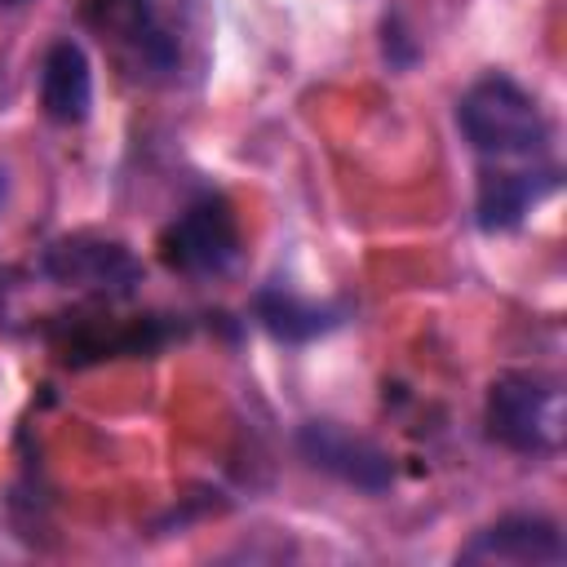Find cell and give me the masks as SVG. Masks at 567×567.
<instances>
[{"instance_id":"6da1fadb","label":"cell","mask_w":567,"mask_h":567,"mask_svg":"<svg viewBox=\"0 0 567 567\" xmlns=\"http://www.w3.org/2000/svg\"><path fill=\"white\" fill-rule=\"evenodd\" d=\"M456 124L483 155H536L549 142V124L536 97L509 75L474 80L456 102Z\"/></svg>"},{"instance_id":"7a4b0ae2","label":"cell","mask_w":567,"mask_h":567,"mask_svg":"<svg viewBox=\"0 0 567 567\" xmlns=\"http://www.w3.org/2000/svg\"><path fill=\"white\" fill-rule=\"evenodd\" d=\"M487 439L527 452V456H549L563 443V390L545 372H501L487 390L483 408Z\"/></svg>"},{"instance_id":"3957f363","label":"cell","mask_w":567,"mask_h":567,"mask_svg":"<svg viewBox=\"0 0 567 567\" xmlns=\"http://www.w3.org/2000/svg\"><path fill=\"white\" fill-rule=\"evenodd\" d=\"M40 270L58 288L93 292V297H106V301L133 297L137 284H142V261L128 252V244L93 235V230H75V235L53 239L40 257Z\"/></svg>"},{"instance_id":"277c9868","label":"cell","mask_w":567,"mask_h":567,"mask_svg":"<svg viewBox=\"0 0 567 567\" xmlns=\"http://www.w3.org/2000/svg\"><path fill=\"white\" fill-rule=\"evenodd\" d=\"M155 248L177 275H221L239 257V221L221 195H204L159 230Z\"/></svg>"},{"instance_id":"5b68a950","label":"cell","mask_w":567,"mask_h":567,"mask_svg":"<svg viewBox=\"0 0 567 567\" xmlns=\"http://www.w3.org/2000/svg\"><path fill=\"white\" fill-rule=\"evenodd\" d=\"M173 328L164 315H137V319H111V315H62L49 328V341L58 346L62 363L84 368L97 359H120V354H155L159 346L173 341Z\"/></svg>"},{"instance_id":"8992f818","label":"cell","mask_w":567,"mask_h":567,"mask_svg":"<svg viewBox=\"0 0 567 567\" xmlns=\"http://www.w3.org/2000/svg\"><path fill=\"white\" fill-rule=\"evenodd\" d=\"M297 452H301L315 470L332 474L337 483H350V487L372 492V496L394 483V461H390V452H385L381 443H372V439H363V434L337 425V421H306V425L297 430Z\"/></svg>"},{"instance_id":"52a82bcc","label":"cell","mask_w":567,"mask_h":567,"mask_svg":"<svg viewBox=\"0 0 567 567\" xmlns=\"http://www.w3.org/2000/svg\"><path fill=\"white\" fill-rule=\"evenodd\" d=\"M567 558V540L554 518L540 514H509L496 518L492 527L474 532L456 563H532V567H554Z\"/></svg>"},{"instance_id":"ba28073f","label":"cell","mask_w":567,"mask_h":567,"mask_svg":"<svg viewBox=\"0 0 567 567\" xmlns=\"http://www.w3.org/2000/svg\"><path fill=\"white\" fill-rule=\"evenodd\" d=\"M84 18H89V27H93L102 40L120 44V49L133 53L142 66L168 71V66L177 62V49H173L168 31L159 27L151 0H84Z\"/></svg>"},{"instance_id":"9c48e42d","label":"cell","mask_w":567,"mask_h":567,"mask_svg":"<svg viewBox=\"0 0 567 567\" xmlns=\"http://www.w3.org/2000/svg\"><path fill=\"white\" fill-rule=\"evenodd\" d=\"M40 106L53 124H84L93 111V66L75 40H53L40 62Z\"/></svg>"},{"instance_id":"30bf717a","label":"cell","mask_w":567,"mask_h":567,"mask_svg":"<svg viewBox=\"0 0 567 567\" xmlns=\"http://www.w3.org/2000/svg\"><path fill=\"white\" fill-rule=\"evenodd\" d=\"M554 190H558L554 168H545V173H483L478 195H474V221L483 230H514Z\"/></svg>"},{"instance_id":"8fae6325","label":"cell","mask_w":567,"mask_h":567,"mask_svg":"<svg viewBox=\"0 0 567 567\" xmlns=\"http://www.w3.org/2000/svg\"><path fill=\"white\" fill-rule=\"evenodd\" d=\"M252 319H257L275 341L301 346V341H315V337L332 332V328L346 319V310H341V306L306 301V297H297V292H288V288H257V297H252Z\"/></svg>"},{"instance_id":"7c38bea8","label":"cell","mask_w":567,"mask_h":567,"mask_svg":"<svg viewBox=\"0 0 567 567\" xmlns=\"http://www.w3.org/2000/svg\"><path fill=\"white\" fill-rule=\"evenodd\" d=\"M381 31H385V40H381V44H385L390 66H399V44H403V53H412V58H416V44H408V31L399 27V13H394V18H385V22H381Z\"/></svg>"},{"instance_id":"4fadbf2b","label":"cell","mask_w":567,"mask_h":567,"mask_svg":"<svg viewBox=\"0 0 567 567\" xmlns=\"http://www.w3.org/2000/svg\"><path fill=\"white\" fill-rule=\"evenodd\" d=\"M4 190H9V177H4V168H0V204H4Z\"/></svg>"},{"instance_id":"5bb4252c","label":"cell","mask_w":567,"mask_h":567,"mask_svg":"<svg viewBox=\"0 0 567 567\" xmlns=\"http://www.w3.org/2000/svg\"><path fill=\"white\" fill-rule=\"evenodd\" d=\"M0 4H22V0H0Z\"/></svg>"}]
</instances>
